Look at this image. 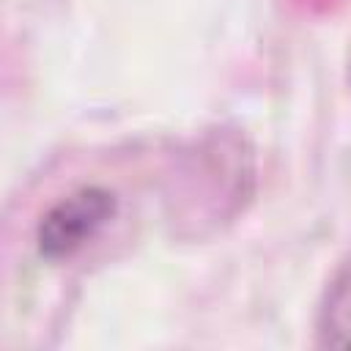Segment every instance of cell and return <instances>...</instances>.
Wrapping results in <instances>:
<instances>
[{
    "label": "cell",
    "instance_id": "6da1fadb",
    "mask_svg": "<svg viewBox=\"0 0 351 351\" xmlns=\"http://www.w3.org/2000/svg\"><path fill=\"white\" fill-rule=\"evenodd\" d=\"M255 195V151L241 129L217 126L200 134L173 170L170 222L186 236L222 230Z\"/></svg>",
    "mask_w": 351,
    "mask_h": 351
},
{
    "label": "cell",
    "instance_id": "7a4b0ae2",
    "mask_svg": "<svg viewBox=\"0 0 351 351\" xmlns=\"http://www.w3.org/2000/svg\"><path fill=\"white\" fill-rule=\"evenodd\" d=\"M118 214V195L101 184L80 186L55 200L36 225V250L44 261H66L93 241Z\"/></svg>",
    "mask_w": 351,
    "mask_h": 351
},
{
    "label": "cell",
    "instance_id": "3957f363",
    "mask_svg": "<svg viewBox=\"0 0 351 351\" xmlns=\"http://www.w3.org/2000/svg\"><path fill=\"white\" fill-rule=\"evenodd\" d=\"M313 329L318 348L351 351V261L340 263L326 280Z\"/></svg>",
    "mask_w": 351,
    "mask_h": 351
}]
</instances>
